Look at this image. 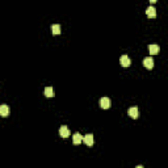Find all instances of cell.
I'll return each instance as SVG.
<instances>
[{
	"instance_id": "6da1fadb",
	"label": "cell",
	"mask_w": 168,
	"mask_h": 168,
	"mask_svg": "<svg viewBox=\"0 0 168 168\" xmlns=\"http://www.w3.org/2000/svg\"><path fill=\"white\" fill-rule=\"evenodd\" d=\"M83 142H84L88 147H91V146H93V143H95V137L92 134H87L86 137L83 138Z\"/></svg>"
},
{
	"instance_id": "7a4b0ae2",
	"label": "cell",
	"mask_w": 168,
	"mask_h": 168,
	"mask_svg": "<svg viewBox=\"0 0 168 168\" xmlns=\"http://www.w3.org/2000/svg\"><path fill=\"white\" fill-rule=\"evenodd\" d=\"M127 113H129V116L131 117L133 120H137L138 117H139V110H138L137 106H131L129 109V112H127Z\"/></svg>"
},
{
	"instance_id": "3957f363",
	"label": "cell",
	"mask_w": 168,
	"mask_h": 168,
	"mask_svg": "<svg viewBox=\"0 0 168 168\" xmlns=\"http://www.w3.org/2000/svg\"><path fill=\"white\" fill-rule=\"evenodd\" d=\"M143 66L146 67L147 70H151L152 67H154V59H152L151 57H146V58L143 59Z\"/></svg>"
},
{
	"instance_id": "277c9868",
	"label": "cell",
	"mask_w": 168,
	"mask_h": 168,
	"mask_svg": "<svg viewBox=\"0 0 168 168\" xmlns=\"http://www.w3.org/2000/svg\"><path fill=\"white\" fill-rule=\"evenodd\" d=\"M59 135H61L62 138L70 137V129L67 126H64V125H62V126L59 127Z\"/></svg>"
},
{
	"instance_id": "5b68a950",
	"label": "cell",
	"mask_w": 168,
	"mask_h": 168,
	"mask_svg": "<svg viewBox=\"0 0 168 168\" xmlns=\"http://www.w3.org/2000/svg\"><path fill=\"white\" fill-rule=\"evenodd\" d=\"M120 63H121L122 67H129L131 64V61H130V58L127 55H122L121 58H120Z\"/></svg>"
},
{
	"instance_id": "8992f818",
	"label": "cell",
	"mask_w": 168,
	"mask_h": 168,
	"mask_svg": "<svg viewBox=\"0 0 168 168\" xmlns=\"http://www.w3.org/2000/svg\"><path fill=\"white\" fill-rule=\"evenodd\" d=\"M100 106H101L102 109H109L110 108V99L109 97H102V99L100 100Z\"/></svg>"
},
{
	"instance_id": "52a82bcc",
	"label": "cell",
	"mask_w": 168,
	"mask_h": 168,
	"mask_svg": "<svg viewBox=\"0 0 168 168\" xmlns=\"http://www.w3.org/2000/svg\"><path fill=\"white\" fill-rule=\"evenodd\" d=\"M8 114H9V108H8V105H7V104L0 105V116L6 118V117H8Z\"/></svg>"
},
{
	"instance_id": "ba28073f",
	"label": "cell",
	"mask_w": 168,
	"mask_h": 168,
	"mask_svg": "<svg viewBox=\"0 0 168 168\" xmlns=\"http://www.w3.org/2000/svg\"><path fill=\"white\" fill-rule=\"evenodd\" d=\"M146 15H147V17H150V19H155V17H156V9H155L152 6L149 7L146 11Z\"/></svg>"
},
{
	"instance_id": "9c48e42d",
	"label": "cell",
	"mask_w": 168,
	"mask_h": 168,
	"mask_svg": "<svg viewBox=\"0 0 168 168\" xmlns=\"http://www.w3.org/2000/svg\"><path fill=\"white\" fill-rule=\"evenodd\" d=\"M149 50H150V54L151 55H158L160 51V47H159V45H150Z\"/></svg>"
},
{
	"instance_id": "30bf717a",
	"label": "cell",
	"mask_w": 168,
	"mask_h": 168,
	"mask_svg": "<svg viewBox=\"0 0 168 168\" xmlns=\"http://www.w3.org/2000/svg\"><path fill=\"white\" fill-rule=\"evenodd\" d=\"M82 142H83V137L79 134V133H75L74 137H72V143L77 146V144H80Z\"/></svg>"
},
{
	"instance_id": "8fae6325",
	"label": "cell",
	"mask_w": 168,
	"mask_h": 168,
	"mask_svg": "<svg viewBox=\"0 0 168 168\" xmlns=\"http://www.w3.org/2000/svg\"><path fill=\"white\" fill-rule=\"evenodd\" d=\"M51 33L54 34V36H58V34H61V25H59V24L51 25Z\"/></svg>"
},
{
	"instance_id": "7c38bea8",
	"label": "cell",
	"mask_w": 168,
	"mask_h": 168,
	"mask_svg": "<svg viewBox=\"0 0 168 168\" xmlns=\"http://www.w3.org/2000/svg\"><path fill=\"white\" fill-rule=\"evenodd\" d=\"M45 96L46 97H54L55 96V92L53 87H46L45 88Z\"/></svg>"
},
{
	"instance_id": "4fadbf2b",
	"label": "cell",
	"mask_w": 168,
	"mask_h": 168,
	"mask_svg": "<svg viewBox=\"0 0 168 168\" xmlns=\"http://www.w3.org/2000/svg\"><path fill=\"white\" fill-rule=\"evenodd\" d=\"M135 168H143V167H142V165H137V167H135Z\"/></svg>"
}]
</instances>
